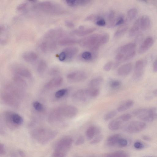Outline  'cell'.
<instances>
[{
  "label": "cell",
  "instance_id": "1",
  "mask_svg": "<svg viewBox=\"0 0 157 157\" xmlns=\"http://www.w3.org/2000/svg\"><path fill=\"white\" fill-rule=\"evenodd\" d=\"M32 9L34 11L47 15H60L65 13V11L61 6L50 1L36 3L34 2Z\"/></svg>",
  "mask_w": 157,
  "mask_h": 157
},
{
  "label": "cell",
  "instance_id": "2",
  "mask_svg": "<svg viewBox=\"0 0 157 157\" xmlns=\"http://www.w3.org/2000/svg\"><path fill=\"white\" fill-rule=\"evenodd\" d=\"M56 131L45 128H38L33 130L31 135L34 140L41 144H45L53 139L57 135Z\"/></svg>",
  "mask_w": 157,
  "mask_h": 157
},
{
  "label": "cell",
  "instance_id": "3",
  "mask_svg": "<svg viewBox=\"0 0 157 157\" xmlns=\"http://www.w3.org/2000/svg\"><path fill=\"white\" fill-rule=\"evenodd\" d=\"M136 48L135 43L126 44L120 47L116 57L117 63L125 62L133 57L136 54Z\"/></svg>",
  "mask_w": 157,
  "mask_h": 157
},
{
  "label": "cell",
  "instance_id": "4",
  "mask_svg": "<svg viewBox=\"0 0 157 157\" xmlns=\"http://www.w3.org/2000/svg\"><path fill=\"white\" fill-rule=\"evenodd\" d=\"M102 34H95L83 38L78 41V43L81 47L87 48L95 52L101 46L104 45L102 43Z\"/></svg>",
  "mask_w": 157,
  "mask_h": 157
},
{
  "label": "cell",
  "instance_id": "5",
  "mask_svg": "<svg viewBox=\"0 0 157 157\" xmlns=\"http://www.w3.org/2000/svg\"><path fill=\"white\" fill-rule=\"evenodd\" d=\"M156 111L155 107L139 108L133 111L131 114L143 122H152L157 120Z\"/></svg>",
  "mask_w": 157,
  "mask_h": 157
},
{
  "label": "cell",
  "instance_id": "6",
  "mask_svg": "<svg viewBox=\"0 0 157 157\" xmlns=\"http://www.w3.org/2000/svg\"><path fill=\"white\" fill-rule=\"evenodd\" d=\"M54 111L58 118L62 120L64 118H73L76 115L78 112L77 109L71 105L59 107L54 110Z\"/></svg>",
  "mask_w": 157,
  "mask_h": 157
},
{
  "label": "cell",
  "instance_id": "7",
  "mask_svg": "<svg viewBox=\"0 0 157 157\" xmlns=\"http://www.w3.org/2000/svg\"><path fill=\"white\" fill-rule=\"evenodd\" d=\"M4 117L6 123L11 129H14L19 127L23 122L22 117L19 114L14 112H6Z\"/></svg>",
  "mask_w": 157,
  "mask_h": 157
},
{
  "label": "cell",
  "instance_id": "8",
  "mask_svg": "<svg viewBox=\"0 0 157 157\" xmlns=\"http://www.w3.org/2000/svg\"><path fill=\"white\" fill-rule=\"evenodd\" d=\"M72 143V140L71 138L64 137L57 143L54 152L66 154L71 147Z\"/></svg>",
  "mask_w": 157,
  "mask_h": 157
},
{
  "label": "cell",
  "instance_id": "9",
  "mask_svg": "<svg viewBox=\"0 0 157 157\" xmlns=\"http://www.w3.org/2000/svg\"><path fill=\"white\" fill-rule=\"evenodd\" d=\"M146 64V61L144 60H139L136 62L132 76L135 81H138L142 79L144 75Z\"/></svg>",
  "mask_w": 157,
  "mask_h": 157
},
{
  "label": "cell",
  "instance_id": "10",
  "mask_svg": "<svg viewBox=\"0 0 157 157\" xmlns=\"http://www.w3.org/2000/svg\"><path fill=\"white\" fill-rule=\"evenodd\" d=\"M146 124L142 121H135L130 122L124 126V130L130 133L139 132L146 128Z\"/></svg>",
  "mask_w": 157,
  "mask_h": 157
},
{
  "label": "cell",
  "instance_id": "11",
  "mask_svg": "<svg viewBox=\"0 0 157 157\" xmlns=\"http://www.w3.org/2000/svg\"><path fill=\"white\" fill-rule=\"evenodd\" d=\"M87 75L85 72L82 71L71 72L67 76L68 79L71 82H79L86 80Z\"/></svg>",
  "mask_w": 157,
  "mask_h": 157
},
{
  "label": "cell",
  "instance_id": "12",
  "mask_svg": "<svg viewBox=\"0 0 157 157\" xmlns=\"http://www.w3.org/2000/svg\"><path fill=\"white\" fill-rule=\"evenodd\" d=\"M13 71L15 75L21 77L27 78H31L32 77V74L30 71L24 66L16 65L13 67Z\"/></svg>",
  "mask_w": 157,
  "mask_h": 157
},
{
  "label": "cell",
  "instance_id": "13",
  "mask_svg": "<svg viewBox=\"0 0 157 157\" xmlns=\"http://www.w3.org/2000/svg\"><path fill=\"white\" fill-rule=\"evenodd\" d=\"M1 98L5 104L10 106L16 107L19 105L18 100L8 92L3 93Z\"/></svg>",
  "mask_w": 157,
  "mask_h": 157
},
{
  "label": "cell",
  "instance_id": "14",
  "mask_svg": "<svg viewBox=\"0 0 157 157\" xmlns=\"http://www.w3.org/2000/svg\"><path fill=\"white\" fill-rule=\"evenodd\" d=\"M154 43V40L152 37H149L147 38L144 41L139 48L138 53L142 54L146 52L153 46Z\"/></svg>",
  "mask_w": 157,
  "mask_h": 157
},
{
  "label": "cell",
  "instance_id": "15",
  "mask_svg": "<svg viewBox=\"0 0 157 157\" xmlns=\"http://www.w3.org/2000/svg\"><path fill=\"white\" fill-rule=\"evenodd\" d=\"M73 99L76 102H85L90 98L86 94V89L77 90L72 96Z\"/></svg>",
  "mask_w": 157,
  "mask_h": 157
},
{
  "label": "cell",
  "instance_id": "16",
  "mask_svg": "<svg viewBox=\"0 0 157 157\" xmlns=\"http://www.w3.org/2000/svg\"><path fill=\"white\" fill-rule=\"evenodd\" d=\"M78 51V49L76 47L70 46L65 48L63 51L65 54V61H71L76 55Z\"/></svg>",
  "mask_w": 157,
  "mask_h": 157
},
{
  "label": "cell",
  "instance_id": "17",
  "mask_svg": "<svg viewBox=\"0 0 157 157\" xmlns=\"http://www.w3.org/2000/svg\"><path fill=\"white\" fill-rule=\"evenodd\" d=\"M63 81V78L61 76H58L54 77L48 82L45 86V87L48 89L56 88L61 86Z\"/></svg>",
  "mask_w": 157,
  "mask_h": 157
},
{
  "label": "cell",
  "instance_id": "18",
  "mask_svg": "<svg viewBox=\"0 0 157 157\" xmlns=\"http://www.w3.org/2000/svg\"><path fill=\"white\" fill-rule=\"evenodd\" d=\"M132 68L131 63L125 64L120 66L118 69L117 72L118 75L122 76H125L128 75L131 72Z\"/></svg>",
  "mask_w": 157,
  "mask_h": 157
},
{
  "label": "cell",
  "instance_id": "19",
  "mask_svg": "<svg viewBox=\"0 0 157 157\" xmlns=\"http://www.w3.org/2000/svg\"><path fill=\"white\" fill-rule=\"evenodd\" d=\"M92 2L90 0H66L65 1L66 4L71 7L86 5Z\"/></svg>",
  "mask_w": 157,
  "mask_h": 157
},
{
  "label": "cell",
  "instance_id": "20",
  "mask_svg": "<svg viewBox=\"0 0 157 157\" xmlns=\"http://www.w3.org/2000/svg\"><path fill=\"white\" fill-rule=\"evenodd\" d=\"M9 93L15 98L20 99L23 97V93L22 90L17 87L13 85H10L7 87Z\"/></svg>",
  "mask_w": 157,
  "mask_h": 157
},
{
  "label": "cell",
  "instance_id": "21",
  "mask_svg": "<svg viewBox=\"0 0 157 157\" xmlns=\"http://www.w3.org/2000/svg\"><path fill=\"white\" fill-rule=\"evenodd\" d=\"M96 30V29L95 28H85L83 29H78L72 31L71 34L79 37H83L93 33L95 32Z\"/></svg>",
  "mask_w": 157,
  "mask_h": 157
},
{
  "label": "cell",
  "instance_id": "22",
  "mask_svg": "<svg viewBox=\"0 0 157 157\" xmlns=\"http://www.w3.org/2000/svg\"><path fill=\"white\" fill-rule=\"evenodd\" d=\"M22 57L26 62L32 63L37 61L38 56L36 53L33 51H29L24 53L23 54Z\"/></svg>",
  "mask_w": 157,
  "mask_h": 157
},
{
  "label": "cell",
  "instance_id": "23",
  "mask_svg": "<svg viewBox=\"0 0 157 157\" xmlns=\"http://www.w3.org/2000/svg\"><path fill=\"white\" fill-rule=\"evenodd\" d=\"M141 29L143 31H146L149 29L151 26V21L150 18L147 15H143L140 18Z\"/></svg>",
  "mask_w": 157,
  "mask_h": 157
},
{
  "label": "cell",
  "instance_id": "24",
  "mask_svg": "<svg viewBox=\"0 0 157 157\" xmlns=\"http://www.w3.org/2000/svg\"><path fill=\"white\" fill-rule=\"evenodd\" d=\"M141 29L140 18L135 21L133 25L130 29L129 33V36L130 37H134L138 34Z\"/></svg>",
  "mask_w": 157,
  "mask_h": 157
},
{
  "label": "cell",
  "instance_id": "25",
  "mask_svg": "<svg viewBox=\"0 0 157 157\" xmlns=\"http://www.w3.org/2000/svg\"><path fill=\"white\" fill-rule=\"evenodd\" d=\"M134 104V101L132 100H126L118 107L117 111L119 112L125 111L129 109Z\"/></svg>",
  "mask_w": 157,
  "mask_h": 157
},
{
  "label": "cell",
  "instance_id": "26",
  "mask_svg": "<svg viewBox=\"0 0 157 157\" xmlns=\"http://www.w3.org/2000/svg\"><path fill=\"white\" fill-rule=\"evenodd\" d=\"M78 41L73 38L65 37L59 41L58 45L61 46L73 45L78 43Z\"/></svg>",
  "mask_w": 157,
  "mask_h": 157
},
{
  "label": "cell",
  "instance_id": "27",
  "mask_svg": "<svg viewBox=\"0 0 157 157\" xmlns=\"http://www.w3.org/2000/svg\"><path fill=\"white\" fill-rule=\"evenodd\" d=\"M123 123L118 117L117 118L113 120L108 125V128L110 130L112 131L118 130Z\"/></svg>",
  "mask_w": 157,
  "mask_h": 157
},
{
  "label": "cell",
  "instance_id": "28",
  "mask_svg": "<svg viewBox=\"0 0 157 157\" xmlns=\"http://www.w3.org/2000/svg\"><path fill=\"white\" fill-rule=\"evenodd\" d=\"M107 19L108 23V27H112L114 26L116 19V13L113 10L109 12L107 15Z\"/></svg>",
  "mask_w": 157,
  "mask_h": 157
},
{
  "label": "cell",
  "instance_id": "29",
  "mask_svg": "<svg viewBox=\"0 0 157 157\" xmlns=\"http://www.w3.org/2000/svg\"><path fill=\"white\" fill-rule=\"evenodd\" d=\"M86 92L90 98H94L97 97L100 94L99 89L95 88H90L86 89Z\"/></svg>",
  "mask_w": 157,
  "mask_h": 157
},
{
  "label": "cell",
  "instance_id": "30",
  "mask_svg": "<svg viewBox=\"0 0 157 157\" xmlns=\"http://www.w3.org/2000/svg\"><path fill=\"white\" fill-rule=\"evenodd\" d=\"M128 29L126 25H123L119 27L117 30L114 35V37L116 39H118L124 35Z\"/></svg>",
  "mask_w": 157,
  "mask_h": 157
},
{
  "label": "cell",
  "instance_id": "31",
  "mask_svg": "<svg viewBox=\"0 0 157 157\" xmlns=\"http://www.w3.org/2000/svg\"><path fill=\"white\" fill-rule=\"evenodd\" d=\"M13 80L15 83L19 87L22 88L26 87V82L21 76L15 75L14 77Z\"/></svg>",
  "mask_w": 157,
  "mask_h": 157
},
{
  "label": "cell",
  "instance_id": "32",
  "mask_svg": "<svg viewBox=\"0 0 157 157\" xmlns=\"http://www.w3.org/2000/svg\"><path fill=\"white\" fill-rule=\"evenodd\" d=\"M103 81V78L101 77H96L89 82L88 86L90 88H95L100 85Z\"/></svg>",
  "mask_w": 157,
  "mask_h": 157
},
{
  "label": "cell",
  "instance_id": "33",
  "mask_svg": "<svg viewBox=\"0 0 157 157\" xmlns=\"http://www.w3.org/2000/svg\"><path fill=\"white\" fill-rule=\"evenodd\" d=\"M47 67V63L44 60H41L37 66V71L39 73L42 74L44 73Z\"/></svg>",
  "mask_w": 157,
  "mask_h": 157
},
{
  "label": "cell",
  "instance_id": "34",
  "mask_svg": "<svg viewBox=\"0 0 157 157\" xmlns=\"http://www.w3.org/2000/svg\"><path fill=\"white\" fill-rule=\"evenodd\" d=\"M7 28L4 26H1L0 27V33H1V43L5 44L7 41Z\"/></svg>",
  "mask_w": 157,
  "mask_h": 157
},
{
  "label": "cell",
  "instance_id": "35",
  "mask_svg": "<svg viewBox=\"0 0 157 157\" xmlns=\"http://www.w3.org/2000/svg\"><path fill=\"white\" fill-rule=\"evenodd\" d=\"M121 138L119 135H112L108 139L107 142L110 146H114L118 144V141Z\"/></svg>",
  "mask_w": 157,
  "mask_h": 157
},
{
  "label": "cell",
  "instance_id": "36",
  "mask_svg": "<svg viewBox=\"0 0 157 157\" xmlns=\"http://www.w3.org/2000/svg\"><path fill=\"white\" fill-rule=\"evenodd\" d=\"M138 14L137 10L135 8L131 9L129 10L127 13V20L129 22L134 20L137 17Z\"/></svg>",
  "mask_w": 157,
  "mask_h": 157
},
{
  "label": "cell",
  "instance_id": "37",
  "mask_svg": "<svg viewBox=\"0 0 157 157\" xmlns=\"http://www.w3.org/2000/svg\"><path fill=\"white\" fill-rule=\"evenodd\" d=\"M96 127L92 126L90 127L87 130L86 132V136L88 139L92 140L95 135Z\"/></svg>",
  "mask_w": 157,
  "mask_h": 157
},
{
  "label": "cell",
  "instance_id": "38",
  "mask_svg": "<svg viewBox=\"0 0 157 157\" xmlns=\"http://www.w3.org/2000/svg\"><path fill=\"white\" fill-rule=\"evenodd\" d=\"M94 54H92L88 51H86L83 52L82 53L81 55L82 58L87 62H90L92 61L94 57Z\"/></svg>",
  "mask_w": 157,
  "mask_h": 157
},
{
  "label": "cell",
  "instance_id": "39",
  "mask_svg": "<svg viewBox=\"0 0 157 157\" xmlns=\"http://www.w3.org/2000/svg\"><path fill=\"white\" fill-rule=\"evenodd\" d=\"M117 112L115 111H113L107 113L104 116V119L105 121H108L115 117Z\"/></svg>",
  "mask_w": 157,
  "mask_h": 157
},
{
  "label": "cell",
  "instance_id": "40",
  "mask_svg": "<svg viewBox=\"0 0 157 157\" xmlns=\"http://www.w3.org/2000/svg\"><path fill=\"white\" fill-rule=\"evenodd\" d=\"M68 90L66 89H62L58 90L55 93V96L57 99H60L62 98L67 93Z\"/></svg>",
  "mask_w": 157,
  "mask_h": 157
},
{
  "label": "cell",
  "instance_id": "41",
  "mask_svg": "<svg viewBox=\"0 0 157 157\" xmlns=\"http://www.w3.org/2000/svg\"><path fill=\"white\" fill-rule=\"evenodd\" d=\"M129 155L126 153L120 151L112 153L107 157H130Z\"/></svg>",
  "mask_w": 157,
  "mask_h": 157
},
{
  "label": "cell",
  "instance_id": "42",
  "mask_svg": "<svg viewBox=\"0 0 157 157\" xmlns=\"http://www.w3.org/2000/svg\"><path fill=\"white\" fill-rule=\"evenodd\" d=\"M95 21L96 25L100 27H104L106 25L105 20L103 18L100 16H98Z\"/></svg>",
  "mask_w": 157,
  "mask_h": 157
},
{
  "label": "cell",
  "instance_id": "43",
  "mask_svg": "<svg viewBox=\"0 0 157 157\" xmlns=\"http://www.w3.org/2000/svg\"><path fill=\"white\" fill-rule=\"evenodd\" d=\"M33 106L35 110L38 112H41L44 110V107L40 102L35 101L34 102Z\"/></svg>",
  "mask_w": 157,
  "mask_h": 157
},
{
  "label": "cell",
  "instance_id": "44",
  "mask_svg": "<svg viewBox=\"0 0 157 157\" xmlns=\"http://www.w3.org/2000/svg\"><path fill=\"white\" fill-rule=\"evenodd\" d=\"M25 154L23 151L20 150H16L12 153L11 157H25Z\"/></svg>",
  "mask_w": 157,
  "mask_h": 157
},
{
  "label": "cell",
  "instance_id": "45",
  "mask_svg": "<svg viewBox=\"0 0 157 157\" xmlns=\"http://www.w3.org/2000/svg\"><path fill=\"white\" fill-rule=\"evenodd\" d=\"M28 2L23 3L18 6L17 8V11L20 12L25 11L27 9L28 5Z\"/></svg>",
  "mask_w": 157,
  "mask_h": 157
},
{
  "label": "cell",
  "instance_id": "46",
  "mask_svg": "<svg viewBox=\"0 0 157 157\" xmlns=\"http://www.w3.org/2000/svg\"><path fill=\"white\" fill-rule=\"evenodd\" d=\"M132 115L129 113L124 114L119 117L123 122L129 121L132 118Z\"/></svg>",
  "mask_w": 157,
  "mask_h": 157
},
{
  "label": "cell",
  "instance_id": "47",
  "mask_svg": "<svg viewBox=\"0 0 157 157\" xmlns=\"http://www.w3.org/2000/svg\"><path fill=\"white\" fill-rule=\"evenodd\" d=\"M125 22V20L124 17L122 15H120L116 18L114 26H122L123 25Z\"/></svg>",
  "mask_w": 157,
  "mask_h": 157
},
{
  "label": "cell",
  "instance_id": "48",
  "mask_svg": "<svg viewBox=\"0 0 157 157\" xmlns=\"http://www.w3.org/2000/svg\"><path fill=\"white\" fill-rule=\"evenodd\" d=\"M121 84V82L118 80L112 81L110 84V87L113 88H116L119 87Z\"/></svg>",
  "mask_w": 157,
  "mask_h": 157
},
{
  "label": "cell",
  "instance_id": "49",
  "mask_svg": "<svg viewBox=\"0 0 157 157\" xmlns=\"http://www.w3.org/2000/svg\"><path fill=\"white\" fill-rule=\"evenodd\" d=\"M113 63L112 62H109L107 63L104 66V69L106 71H109L113 66Z\"/></svg>",
  "mask_w": 157,
  "mask_h": 157
},
{
  "label": "cell",
  "instance_id": "50",
  "mask_svg": "<svg viewBox=\"0 0 157 157\" xmlns=\"http://www.w3.org/2000/svg\"><path fill=\"white\" fill-rule=\"evenodd\" d=\"M103 138V136L101 135H98L95 137L92 141L90 143L92 144H96L100 142Z\"/></svg>",
  "mask_w": 157,
  "mask_h": 157
},
{
  "label": "cell",
  "instance_id": "51",
  "mask_svg": "<svg viewBox=\"0 0 157 157\" xmlns=\"http://www.w3.org/2000/svg\"><path fill=\"white\" fill-rule=\"evenodd\" d=\"M128 142L124 138H121L119 140L118 144L121 147H125L127 145Z\"/></svg>",
  "mask_w": 157,
  "mask_h": 157
},
{
  "label": "cell",
  "instance_id": "52",
  "mask_svg": "<svg viewBox=\"0 0 157 157\" xmlns=\"http://www.w3.org/2000/svg\"><path fill=\"white\" fill-rule=\"evenodd\" d=\"M156 96H157V88L154 90L152 92V93L146 96V99L147 100H150Z\"/></svg>",
  "mask_w": 157,
  "mask_h": 157
},
{
  "label": "cell",
  "instance_id": "53",
  "mask_svg": "<svg viewBox=\"0 0 157 157\" xmlns=\"http://www.w3.org/2000/svg\"><path fill=\"white\" fill-rule=\"evenodd\" d=\"M84 142V139L83 136L78 137L75 142L76 146H80L83 144Z\"/></svg>",
  "mask_w": 157,
  "mask_h": 157
},
{
  "label": "cell",
  "instance_id": "54",
  "mask_svg": "<svg viewBox=\"0 0 157 157\" xmlns=\"http://www.w3.org/2000/svg\"><path fill=\"white\" fill-rule=\"evenodd\" d=\"M58 58L60 61H65L66 59L65 54L63 51H62L59 54L58 56Z\"/></svg>",
  "mask_w": 157,
  "mask_h": 157
},
{
  "label": "cell",
  "instance_id": "55",
  "mask_svg": "<svg viewBox=\"0 0 157 157\" xmlns=\"http://www.w3.org/2000/svg\"><path fill=\"white\" fill-rule=\"evenodd\" d=\"M65 26L69 28H73L74 27V24L69 20H66L65 22Z\"/></svg>",
  "mask_w": 157,
  "mask_h": 157
},
{
  "label": "cell",
  "instance_id": "56",
  "mask_svg": "<svg viewBox=\"0 0 157 157\" xmlns=\"http://www.w3.org/2000/svg\"><path fill=\"white\" fill-rule=\"evenodd\" d=\"M6 151L4 145L2 143L0 144V155L3 156L5 153Z\"/></svg>",
  "mask_w": 157,
  "mask_h": 157
},
{
  "label": "cell",
  "instance_id": "57",
  "mask_svg": "<svg viewBox=\"0 0 157 157\" xmlns=\"http://www.w3.org/2000/svg\"><path fill=\"white\" fill-rule=\"evenodd\" d=\"M134 146L136 149H142L144 146L142 143L139 142H137L135 143Z\"/></svg>",
  "mask_w": 157,
  "mask_h": 157
},
{
  "label": "cell",
  "instance_id": "58",
  "mask_svg": "<svg viewBox=\"0 0 157 157\" xmlns=\"http://www.w3.org/2000/svg\"><path fill=\"white\" fill-rule=\"evenodd\" d=\"M50 73L52 75H55L59 73V71L56 69H52L50 71Z\"/></svg>",
  "mask_w": 157,
  "mask_h": 157
},
{
  "label": "cell",
  "instance_id": "59",
  "mask_svg": "<svg viewBox=\"0 0 157 157\" xmlns=\"http://www.w3.org/2000/svg\"><path fill=\"white\" fill-rule=\"evenodd\" d=\"M153 71L155 72H157V59L153 62Z\"/></svg>",
  "mask_w": 157,
  "mask_h": 157
},
{
  "label": "cell",
  "instance_id": "60",
  "mask_svg": "<svg viewBox=\"0 0 157 157\" xmlns=\"http://www.w3.org/2000/svg\"><path fill=\"white\" fill-rule=\"evenodd\" d=\"M143 138L144 140L146 141H149L150 139L149 137L147 136H144L143 137Z\"/></svg>",
  "mask_w": 157,
  "mask_h": 157
},
{
  "label": "cell",
  "instance_id": "61",
  "mask_svg": "<svg viewBox=\"0 0 157 157\" xmlns=\"http://www.w3.org/2000/svg\"><path fill=\"white\" fill-rule=\"evenodd\" d=\"M153 3L155 5L157 8V1H152Z\"/></svg>",
  "mask_w": 157,
  "mask_h": 157
},
{
  "label": "cell",
  "instance_id": "62",
  "mask_svg": "<svg viewBox=\"0 0 157 157\" xmlns=\"http://www.w3.org/2000/svg\"><path fill=\"white\" fill-rule=\"evenodd\" d=\"M153 157V156H151V157Z\"/></svg>",
  "mask_w": 157,
  "mask_h": 157
}]
</instances>
